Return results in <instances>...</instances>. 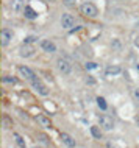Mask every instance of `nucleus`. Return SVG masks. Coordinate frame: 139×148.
<instances>
[{"label":"nucleus","mask_w":139,"mask_h":148,"mask_svg":"<svg viewBox=\"0 0 139 148\" xmlns=\"http://www.w3.org/2000/svg\"><path fill=\"white\" fill-rule=\"evenodd\" d=\"M31 148H41V147H38V145H34V147H31Z\"/></svg>","instance_id":"nucleus-24"},{"label":"nucleus","mask_w":139,"mask_h":148,"mask_svg":"<svg viewBox=\"0 0 139 148\" xmlns=\"http://www.w3.org/2000/svg\"><path fill=\"white\" fill-rule=\"evenodd\" d=\"M10 8H11V11L16 14H21L25 11V2L23 0H11L10 2Z\"/></svg>","instance_id":"nucleus-9"},{"label":"nucleus","mask_w":139,"mask_h":148,"mask_svg":"<svg viewBox=\"0 0 139 148\" xmlns=\"http://www.w3.org/2000/svg\"><path fill=\"white\" fill-rule=\"evenodd\" d=\"M30 84H31V87H33V89L36 90L39 95H42V97H47V95L50 94L49 87H47V86H45V84H44V83H42V81H41V79H39V78L33 79V81H31Z\"/></svg>","instance_id":"nucleus-3"},{"label":"nucleus","mask_w":139,"mask_h":148,"mask_svg":"<svg viewBox=\"0 0 139 148\" xmlns=\"http://www.w3.org/2000/svg\"><path fill=\"white\" fill-rule=\"evenodd\" d=\"M3 83H6V84H17V78L11 77V75H5L3 77Z\"/></svg>","instance_id":"nucleus-19"},{"label":"nucleus","mask_w":139,"mask_h":148,"mask_svg":"<svg viewBox=\"0 0 139 148\" xmlns=\"http://www.w3.org/2000/svg\"><path fill=\"white\" fill-rule=\"evenodd\" d=\"M122 72V69L119 66H108L105 69V73L108 75V77H114V75H119Z\"/></svg>","instance_id":"nucleus-12"},{"label":"nucleus","mask_w":139,"mask_h":148,"mask_svg":"<svg viewBox=\"0 0 139 148\" xmlns=\"http://www.w3.org/2000/svg\"><path fill=\"white\" fill-rule=\"evenodd\" d=\"M39 45H41L42 51H45V53H55L56 51V44L53 41H50V39H42L39 42Z\"/></svg>","instance_id":"nucleus-8"},{"label":"nucleus","mask_w":139,"mask_h":148,"mask_svg":"<svg viewBox=\"0 0 139 148\" xmlns=\"http://www.w3.org/2000/svg\"><path fill=\"white\" fill-rule=\"evenodd\" d=\"M36 122H38L41 126H44V128H50V126H52L50 119L45 117V115H36Z\"/></svg>","instance_id":"nucleus-13"},{"label":"nucleus","mask_w":139,"mask_h":148,"mask_svg":"<svg viewBox=\"0 0 139 148\" xmlns=\"http://www.w3.org/2000/svg\"><path fill=\"white\" fill-rule=\"evenodd\" d=\"M14 38V33L11 31L10 28H3L2 33H0V39H2V47H8L10 42L13 41Z\"/></svg>","instance_id":"nucleus-7"},{"label":"nucleus","mask_w":139,"mask_h":148,"mask_svg":"<svg viewBox=\"0 0 139 148\" xmlns=\"http://www.w3.org/2000/svg\"><path fill=\"white\" fill-rule=\"evenodd\" d=\"M61 27L64 30H72L75 27V17L69 13H64L61 16Z\"/></svg>","instance_id":"nucleus-6"},{"label":"nucleus","mask_w":139,"mask_h":148,"mask_svg":"<svg viewBox=\"0 0 139 148\" xmlns=\"http://www.w3.org/2000/svg\"><path fill=\"white\" fill-rule=\"evenodd\" d=\"M34 53H36V50H34V47L30 45V44H23L21 49H19V55H21L22 58H31Z\"/></svg>","instance_id":"nucleus-10"},{"label":"nucleus","mask_w":139,"mask_h":148,"mask_svg":"<svg viewBox=\"0 0 139 148\" xmlns=\"http://www.w3.org/2000/svg\"><path fill=\"white\" fill-rule=\"evenodd\" d=\"M17 72L21 73V77H23L27 79V81H33V79H36L38 77H36V73H34L33 70L30 69V67H27V66H19L17 67Z\"/></svg>","instance_id":"nucleus-5"},{"label":"nucleus","mask_w":139,"mask_h":148,"mask_svg":"<svg viewBox=\"0 0 139 148\" xmlns=\"http://www.w3.org/2000/svg\"><path fill=\"white\" fill-rule=\"evenodd\" d=\"M23 16H25L27 19H36L38 17V13L34 10H31L30 6H25V11H23Z\"/></svg>","instance_id":"nucleus-17"},{"label":"nucleus","mask_w":139,"mask_h":148,"mask_svg":"<svg viewBox=\"0 0 139 148\" xmlns=\"http://www.w3.org/2000/svg\"><path fill=\"white\" fill-rule=\"evenodd\" d=\"M80 13L85 16V17L95 19V17H97V14H98V10H97V6H95L94 3L86 2V3H83V5L80 6Z\"/></svg>","instance_id":"nucleus-1"},{"label":"nucleus","mask_w":139,"mask_h":148,"mask_svg":"<svg viewBox=\"0 0 139 148\" xmlns=\"http://www.w3.org/2000/svg\"><path fill=\"white\" fill-rule=\"evenodd\" d=\"M100 128H102V126H97V125H92V126H91V134H92L94 139H102L103 133H102Z\"/></svg>","instance_id":"nucleus-16"},{"label":"nucleus","mask_w":139,"mask_h":148,"mask_svg":"<svg viewBox=\"0 0 139 148\" xmlns=\"http://www.w3.org/2000/svg\"><path fill=\"white\" fill-rule=\"evenodd\" d=\"M2 120H3V128H6V130H11V128L14 126V122H13V119H11L8 114H3Z\"/></svg>","instance_id":"nucleus-15"},{"label":"nucleus","mask_w":139,"mask_h":148,"mask_svg":"<svg viewBox=\"0 0 139 148\" xmlns=\"http://www.w3.org/2000/svg\"><path fill=\"white\" fill-rule=\"evenodd\" d=\"M138 70H139V66H138Z\"/></svg>","instance_id":"nucleus-25"},{"label":"nucleus","mask_w":139,"mask_h":148,"mask_svg":"<svg viewBox=\"0 0 139 148\" xmlns=\"http://www.w3.org/2000/svg\"><path fill=\"white\" fill-rule=\"evenodd\" d=\"M131 97H133L134 101H139V87H134L131 90Z\"/></svg>","instance_id":"nucleus-20"},{"label":"nucleus","mask_w":139,"mask_h":148,"mask_svg":"<svg viewBox=\"0 0 139 148\" xmlns=\"http://www.w3.org/2000/svg\"><path fill=\"white\" fill-rule=\"evenodd\" d=\"M98 125H100L105 131H111V130H114V120H113V117H109L108 114H102L100 117H98Z\"/></svg>","instance_id":"nucleus-4"},{"label":"nucleus","mask_w":139,"mask_h":148,"mask_svg":"<svg viewBox=\"0 0 139 148\" xmlns=\"http://www.w3.org/2000/svg\"><path fill=\"white\" fill-rule=\"evenodd\" d=\"M86 83H89V84H95V79L92 77H88V78H86Z\"/></svg>","instance_id":"nucleus-22"},{"label":"nucleus","mask_w":139,"mask_h":148,"mask_svg":"<svg viewBox=\"0 0 139 148\" xmlns=\"http://www.w3.org/2000/svg\"><path fill=\"white\" fill-rule=\"evenodd\" d=\"M13 139H14V142L17 143V147H21V148H27V142H25V139H23L19 133H13Z\"/></svg>","instance_id":"nucleus-14"},{"label":"nucleus","mask_w":139,"mask_h":148,"mask_svg":"<svg viewBox=\"0 0 139 148\" xmlns=\"http://www.w3.org/2000/svg\"><path fill=\"white\" fill-rule=\"evenodd\" d=\"M97 106L100 108L102 111H106L108 109V105H106V100L103 97H97Z\"/></svg>","instance_id":"nucleus-18"},{"label":"nucleus","mask_w":139,"mask_h":148,"mask_svg":"<svg viewBox=\"0 0 139 148\" xmlns=\"http://www.w3.org/2000/svg\"><path fill=\"white\" fill-rule=\"evenodd\" d=\"M56 69L63 75H70L72 73V64L67 61L66 58H58L56 59Z\"/></svg>","instance_id":"nucleus-2"},{"label":"nucleus","mask_w":139,"mask_h":148,"mask_svg":"<svg viewBox=\"0 0 139 148\" xmlns=\"http://www.w3.org/2000/svg\"><path fill=\"white\" fill-rule=\"evenodd\" d=\"M136 125H138V128H139V117H136Z\"/></svg>","instance_id":"nucleus-23"},{"label":"nucleus","mask_w":139,"mask_h":148,"mask_svg":"<svg viewBox=\"0 0 139 148\" xmlns=\"http://www.w3.org/2000/svg\"><path fill=\"white\" fill-rule=\"evenodd\" d=\"M85 67H86L88 70H92V69H97V64L92 62V61H89V62H86V64H85Z\"/></svg>","instance_id":"nucleus-21"},{"label":"nucleus","mask_w":139,"mask_h":148,"mask_svg":"<svg viewBox=\"0 0 139 148\" xmlns=\"http://www.w3.org/2000/svg\"><path fill=\"white\" fill-rule=\"evenodd\" d=\"M59 139L63 140V143H64L66 147H69V148H74L75 147V139L72 137V136H69L67 133H61Z\"/></svg>","instance_id":"nucleus-11"}]
</instances>
